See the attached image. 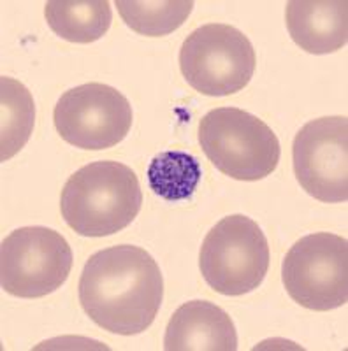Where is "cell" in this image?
Instances as JSON below:
<instances>
[{
    "instance_id": "6da1fadb",
    "label": "cell",
    "mask_w": 348,
    "mask_h": 351,
    "mask_svg": "<svg viewBox=\"0 0 348 351\" xmlns=\"http://www.w3.org/2000/svg\"><path fill=\"white\" fill-rule=\"evenodd\" d=\"M78 293L93 324L111 334L137 335L155 322L164 299V278L146 250L118 244L90 256Z\"/></svg>"
},
{
    "instance_id": "7a4b0ae2",
    "label": "cell",
    "mask_w": 348,
    "mask_h": 351,
    "mask_svg": "<svg viewBox=\"0 0 348 351\" xmlns=\"http://www.w3.org/2000/svg\"><path fill=\"white\" fill-rule=\"evenodd\" d=\"M143 206L136 172L100 160L76 171L60 195L62 218L83 237H106L132 223Z\"/></svg>"
},
{
    "instance_id": "3957f363",
    "label": "cell",
    "mask_w": 348,
    "mask_h": 351,
    "mask_svg": "<svg viewBox=\"0 0 348 351\" xmlns=\"http://www.w3.org/2000/svg\"><path fill=\"white\" fill-rule=\"evenodd\" d=\"M199 144L222 174L259 181L277 171L280 141L268 123L237 108H216L199 121Z\"/></svg>"
},
{
    "instance_id": "277c9868",
    "label": "cell",
    "mask_w": 348,
    "mask_h": 351,
    "mask_svg": "<svg viewBox=\"0 0 348 351\" xmlns=\"http://www.w3.org/2000/svg\"><path fill=\"white\" fill-rule=\"evenodd\" d=\"M199 269L222 295L240 297L257 290L269 271V243L262 228L244 215L222 218L202 241Z\"/></svg>"
},
{
    "instance_id": "5b68a950",
    "label": "cell",
    "mask_w": 348,
    "mask_h": 351,
    "mask_svg": "<svg viewBox=\"0 0 348 351\" xmlns=\"http://www.w3.org/2000/svg\"><path fill=\"white\" fill-rule=\"evenodd\" d=\"M255 67L252 43L231 25H202L181 44V74L202 95L227 97L241 92L252 81Z\"/></svg>"
},
{
    "instance_id": "8992f818",
    "label": "cell",
    "mask_w": 348,
    "mask_h": 351,
    "mask_svg": "<svg viewBox=\"0 0 348 351\" xmlns=\"http://www.w3.org/2000/svg\"><path fill=\"white\" fill-rule=\"evenodd\" d=\"M288 297L310 311H331L348 300V243L331 232L304 236L281 265Z\"/></svg>"
},
{
    "instance_id": "52a82bcc",
    "label": "cell",
    "mask_w": 348,
    "mask_h": 351,
    "mask_svg": "<svg viewBox=\"0 0 348 351\" xmlns=\"http://www.w3.org/2000/svg\"><path fill=\"white\" fill-rule=\"evenodd\" d=\"M72 262V250L60 232L21 227L2 241L0 283L9 295L39 299L62 288Z\"/></svg>"
},
{
    "instance_id": "ba28073f",
    "label": "cell",
    "mask_w": 348,
    "mask_h": 351,
    "mask_svg": "<svg viewBox=\"0 0 348 351\" xmlns=\"http://www.w3.org/2000/svg\"><path fill=\"white\" fill-rule=\"evenodd\" d=\"M134 120L132 106L116 88L84 83L58 99L53 121L58 136L86 152L109 149L127 137Z\"/></svg>"
},
{
    "instance_id": "9c48e42d",
    "label": "cell",
    "mask_w": 348,
    "mask_h": 351,
    "mask_svg": "<svg viewBox=\"0 0 348 351\" xmlns=\"http://www.w3.org/2000/svg\"><path fill=\"white\" fill-rule=\"evenodd\" d=\"M292 164L297 183L313 199L327 204L348 199V118L324 116L296 134Z\"/></svg>"
},
{
    "instance_id": "30bf717a",
    "label": "cell",
    "mask_w": 348,
    "mask_h": 351,
    "mask_svg": "<svg viewBox=\"0 0 348 351\" xmlns=\"http://www.w3.org/2000/svg\"><path fill=\"white\" fill-rule=\"evenodd\" d=\"M167 351H236L237 332L231 316L208 300H190L174 311L164 335Z\"/></svg>"
},
{
    "instance_id": "8fae6325",
    "label": "cell",
    "mask_w": 348,
    "mask_h": 351,
    "mask_svg": "<svg viewBox=\"0 0 348 351\" xmlns=\"http://www.w3.org/2000/svg\"><path fill=\"white\" fill-rule=\"evenodd\" d=\"M294 43L312 55H329L347 46V0H290L285 11Z\"/></svg>"
},
{
    "instance_id": "7c38bea8",
    "label": "cell",
    "mask_w": 348,
    "mask_h": 351,
    "mask_svg": "<svg viewBox=\"0 0 348 351\" xmlns=\"http://www.w3.org/2000/svg\"><path fill=\"white\" fill-rule=\"evenodd\" d=\"M45 16L56 36L76 44L102 39L113 21L108 0H51L46 2Z\"/></svg>"
},
{
    "instance_id": "4fadbf2b",
    "label": "cell",
    "mask_w": 348,
    "mask_h": 351,
    "mask_svg": "<svg viewBox=\"0 0 348 351\" xmlns=\"http://www.w3.org/2000/svg\"><path fill=\"white\" fill-rule=\"evenodd\" d=\"M0 106H2V128H0V160L8 162L20 153L32 136L36 123V104L32 93L20 81L9 76L0 77Z\"/></svg>"
},
{
    "instance_id": "5bb4252c",
    "label": "cell",
    "mask_w": 348,
    "mask_h": 351,
    "mask_svg": "<svg viewBox=\"0 0 348 351\" xmlns=\"http://www.w3.org/2000/svg\"><path fill=\"white\" fill-rule=\"evenodd\" d=\"M202 178V169L196 156L187 152H162L155 155L148 167L150 190L156 197L178 202L194 195Z\"/></svg>"
},
{
    "instance_id": "9a60e30c",
    "label": "cell",
    "mask_w": 348,
    "mask_h": 351,
    "mask_svg": "<svg viewBox=\"0 0 348 351\" xmlns=\"http://www.w3.org/2000/svg\"><path fill=\"white\" fill-rule=\"evenodd\" d=\"M192 0H167V2H136L116 0L121 20L130 30L148 37L169 36L181 27L194 11Z\"/></svg>"
}]
</instances>
